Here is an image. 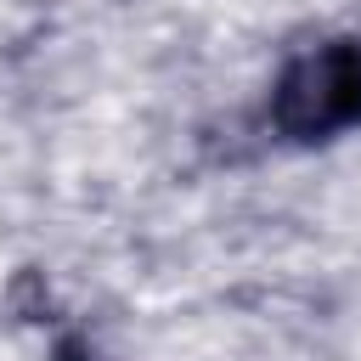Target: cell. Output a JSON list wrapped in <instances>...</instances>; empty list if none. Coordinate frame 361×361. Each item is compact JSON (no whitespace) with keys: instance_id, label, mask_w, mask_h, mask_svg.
Listing matches in <instances>:
<instances>
[{"instance_id":"1","label":"cell","mask_w":361,"mask_h":361,"mask_svg":"<svg viewBox=\"0 0 361 361\" xmlns=\"http://www.w3.org/2000/svg\"><path fill=\"white\" fill-rule=\"evenodd\" d=\"M265 124L288 141H327L361 124V39H316L293 51L271 85Z\"/></svg>"},{"instance_id":"2","label":"cell","mask_w":361,"mask_h":361,"mask_svg":"<svg viewBox=\"0 0 361 361\" xmlns=\"http://www.w3.org/2000/svg\"><path fill=\"white\" fill-rule=\"evenodd\" d=\"M56 361H102V355H96L90 344H79V338H68V344L56 350Z\"/></svg>"}]
</instances>
